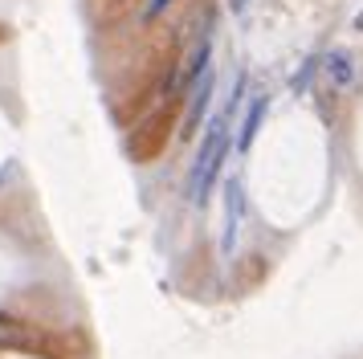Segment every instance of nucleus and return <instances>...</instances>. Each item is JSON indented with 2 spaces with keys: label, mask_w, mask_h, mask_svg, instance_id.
Masks as SVG:
<instances>
[{
  "label": "nucleus",
  "mask_w": 363,
  "mask_h": 359,
  "mask_svg": "<svg viewBox=\"0 0 363 359\" xmlns=\"http://www.w3.org/2000/svg\"><path fill=\"white\" fill-rule=\"evenodd\" d=\"M241 221H245V188H241V176H233L225 184V228H220V258H233V245L241 237Z\"/></svg>",
  "instance_id": "f03ea898"
},
{
  "label": "nucleus",
  "mask_w": 363,
  "mask_h": 359,
  "mask_svg": "<svg viewBox=\"0 0 363 359\" xmlns=\"http://www.w3.org/2000/svg\"><path fill=\"white\" fill-rule=\"evenodd\" d=\"M229 4H233V13H241V9H245L249 0H229Z\"/></svg>",
  "instance_id": "6e6552de"
},
{
  "label": "nucleus",
  "mask_w": 363,
  "mask_h": 359,
  "mask_svg": "<svg viewBox=\"0 0 363 359\" xmlns=\"http://www.w3.org/2000/svg\"><path fill=\"white\" fill-rule=\"evenodd\" d=\"M355 29H359V33H363V13H359V16H355Z\"/></svg>",
  "instance_id": "1a4fd4ad"
},
{
  "label": "nucleus",
  "mask_w": 363,
  "mask_h": 359,
  "mask_svg": "<svg viewBox=\"0 0 363 359\" xmlns=\"http://www.w3.org/2000/svg\"><path fill=\"white\" fill-rule=\"evenodd\" d=\"M167 4H172V0H151L147 9H143V21H151V16H160L167 9Z\"/></svg>",
  "instance_id": "0eeeda50"
},
{
  "label": "nucleus",
  "mask_w": 363,
  "mask_h": 359,
  "mask_svg": "<svg viewBox=\"0 0 363 359\" xmlns=\"http://www.w3.org/2000/svg\"><path fill=\"white\" fill-rule=\"evenodd\" d=\"M241 90H245V82H237L229 106L216 114L213 123L204 127V135H200V151H196V160H192V172H188V200H192V204H204V200H208L216 176H220V167L229 160V143H233L229 127H233V111H237Z\"/></svg>",
  "instance_id": "f257e3e1"
},
{
  "label": "nucleus",
  "mask_w": 363,
  "mask_h": 359,
  "mask_svg": "<svg viewBox=\"0 0 363 359\" xmlns=\"http://www.w3.org/2000/svg\"><path fill=\"white\" fill-rule=\"evenodd\" d=\"M265 114H269V94H253L245 123H241V139H237V147H241V151H249V147H253V139H257V131H262V123H265Z\"/></svg>",
  "instance_id": "39448f33"
},
{
  "label": "nucleus",
  "mask_w": 363,
  "mask_h": 359,
  "mask_svg": "<svg viewBox=\"0 0 363 359\" xmlns=\"http://www.w3.org/2000/svg\"><path fill=\"white\" fill-rule=\"evenodd\" d=\"M318 65H323V57H306V62H302V70L290 78V90H294V94H306V90H311V82H314V74H318Z\"/></svg>",
  "instance_id": "423d86ee"
},
{
  "label": "nucleus",
  "mask_w": 363,
  "mask_h": 359,
  "mask_svg": "<svg viewBox=\"0 0 363 359\" xmlns=\"http://www.w3.org/2000/svg\"><path fill=\"white\" fill-rule=\"evenodd\" d=\"M208 98H213V65L192 82V102H188V118H184V131H180L184 139H188V135H196L200 118H204V111H208Z\"/></svg>",
  "instance_id": "20e7f679"
},
{
  "label": "nucleus",
  "mask_w": 363,
  "mask_h": 359,
  "mask_svg": "<svg viewBox=\"0 0 363 359\" xmlns=\"http://www.w3.org/2000/svg\"><path fill=\"white\" fill-rule=\"evenodd\" d=\"M318 70H323V78L330 82V90H347V86L355 82V74H359V70H355V53H351V49H327Z\"/></svg>",
  "instance_id": "7ed1b4c3"
}]
</instances>
